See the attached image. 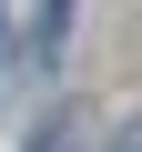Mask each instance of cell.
Here are the masks:
<instances>
[{"label":"cell","mask_w":142,"mask_h":152,"mask_svg":"<svg viewBox=\"0 0 142 152\" xmlns=\"http://www.w3.org/2000/svg\"><path fill=\"white\" fill-rule=\"evenodd\" d=\"M0 51H10V20H0Z\"/></svg>","instance_id":"obj_2"},{"label":"cell","mask_w":142,"mask_h":152,"mask_svg":"<svg viewBox=\"0 0 142 152\" xmlns=\"http://www.w3.org/2000/svg\"><path fill=\"white\" fill-rule=\"evenodd\" d=\"M61 20H71V0H41V41H61Z\"/></svg>","instance_id":"obj_1"}]
</instances>
